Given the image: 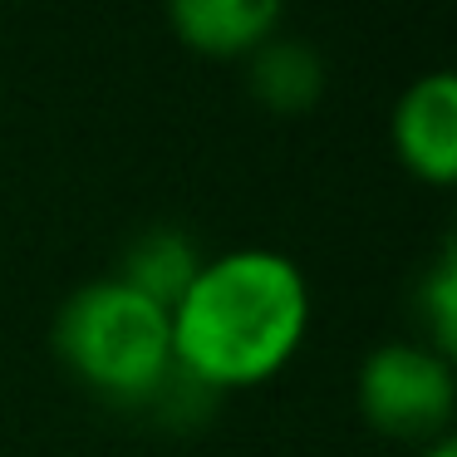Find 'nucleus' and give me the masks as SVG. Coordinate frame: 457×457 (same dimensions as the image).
<instances>
[{
	"mask_svg": "<svg viewBox=\"0 0 457 457\" xmlns=\"http://www.w3.org/2000/svg\"><path fill=\"white\" fill-rule=\"evenodd\" d=\"M418 320L428 329L423 345H433L437 354H453V345H457V251H453V241L437 251L428 276L418 280Z\"/></svg>",
	"mask_w": 457,
	"mask_h": 457,
	"instance_id": "8",
	"label": "nucleus"
},
{
	"mask_svg": "<svg viewBox=\"0 0 457 457\" xmlns=\"http://www.w3.org/2000/svg\"><path fill=\"white\" fill-rule=\"evenodd\" d=\"M202 261H207V256L197 251V241H192L187 231L153 227V231H143V237L123 251L119 280H123V286H133L138 295L158 300L162 310H172V305H178V295L192 286V276L202 270Z\"/></svg>",
	"mask_w": 457,
	"mask_h": 457,
	"instance_id": "7",
	"label": "nucleus"
},
{
	"mask_svg": "<svg viewBox=\"0 0 457 457\" xmlns=\"http://www.w3.org/2000/svg\"><path fill=\"white\" fill-rule=\"evenodd\" d=\"M246 84L270 113H310L325 94V60L305 40H266L246 54Z\"/></svg>",
	"mask_w": 457,
	"mask_h": 457,
	"instance_id": "6",
	"label": "nucleus"
},
{
	"mask_svg": "<svg viewBox=\"0 0 457 457\" xmlns=\"http://www.w3.org/2000/svg\"><path fill=\"white\" fill-rule=\"evenodd\" d=\"M172 364L197 388L237 394L276 378L310 335V280L286 251L237 246L202 261L168 310Z\"/></svg>",
	"mask_w": 457,
	"mask_h": 457,
	"instance_id": "1",
	"label": "nucleus"
},
{
	"mask_svg": "<svg viewBox=\"0 0 457 457\" xmlns=\"http://www.w3.org/2000/svg\"><path fill=\"white\" fill-rule=\"evenodd\" d=\"M394 153L418 182L453 187L457 182V79L433 70L413 79L394 104Z\"/></svg>",
	"mask_w": 457,
	"mask_h": 457,
	"instance_id": "4",
	"label": "nucleus"
},
{
	"mask_svg": "<svg viewBox=\"0 0 457 457\" xmlns=\"http://www.w3.org/2000/svg\"><path fill=\"white\" fill-rule=\"evenodd\" d=\"M359 418L394 443H437L447 437L457 408L453 354H437L423 339H388L359 364Z\"/></svg>",
	"mask_w": 457,
	"mask_h": 457,
	"instance_id": "3",
	"label": "nucleus"
},
{
	"mask_svg": "<svg viewBox=\"0 0 457 457\" xmlns=\"http://www.w3.org/2000/svg\"><path fill=\"white\" fill-rule=\"evenodd\" d=\"M54 354L84 388L123 408H148L178 369L168 310L119 276L89 280L60 305Z\"/></svg>",
	"mask_w": 457,
	"mask_h": 457,
	"instance_id": "2",
	"label": "nucleus"
},
{
	"mask_svg": "<svg viewBox=\"0 0 457 457\" xmlns=\"http://www.w3.org/2000/svg\"><path fill=\"white\" fill-rule=\"evenodd\" d=\"M168 25L192 54L202 60H246L266 40H276V25L286 0H162Z\"/></svg>",
	"mask_w": 457,
	"mask_h": 457,
	"instance_id": "5",
	"label": "nucleus"
},
{
	"mask_svg": "<svg viewBox=\"0 0 457 457\" xmlns=\"http://www.w3.org/2000/svg\"><path fill=\"white\" fill-rule=\"evenodd\" d=\"M418 457H457V443H453V433H447V437H437V443H428Z\"/></svg>",
	"mask_w": 457,
	"mask_h": 457,
	"instance_id": "9",
	"label": "nucleus"
}]
</instances>
